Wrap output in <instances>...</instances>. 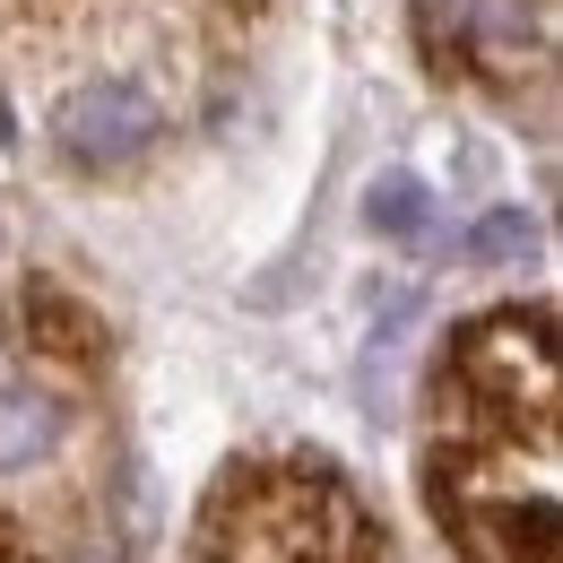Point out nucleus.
I'll use <instances>...</instances> for the list:
<instances>
[{"label": "nucleus", "mask_w": 563, "mask_h": 563, "mask_svg": "<svg viewBox=\"0 0 563 563\" xmlns=\"http://www.w3.org/2000/svg\"><path fill=\"white\" fill-rule=\"evenodd\" d=\"M53 140L70 165L87 174H104V165H131L147 140H156V104H147L140 87H122V78H104V87H78L70 104L53 113Z\"/></svg>", "instance_id": "nucleus-3"}, {"label": "nucleus", "mask_w": 563, "mask_h": 563, "mask_svg": "<svg viewBox=\"0 0 563 563\" xmlns=\"http://www.w3.org/2000/svg\"><path fill=\"white\" fill-rule=\"evenodd\" d=\"M538 243V217H520V209H494L477 234H468V261H520Z\"/></svg>", "instance_id": "nucleus-7"}, {"label": "nucleus", "mask_w": 563, "mask_h": 563, "mask_svg": "<svg viewBox=\"0 0 563 563\" xmlns=\"http://www.w3.org/2000/svg\"><path fill=\"white\" fill-rule=\"evenodd\" d=\"M373 529L330 477H252L217 503L209 563H364Z\"/></svg>", "instance_id": "nucleus-2"}, {"label": "nucleus", "mask_w": 563, "mask_h": 563, "mask_svg": "<svg viewBox=\"0 0 563 563\" xmlns=\"http://www.w3.org/2000/svg\"><path fill=\"white\" fill-rule=\"evenodd\" d=\"M0 563H18V555H9V538H0Z\"/></svg>", "instance_id": "nucleus-8"}, {"label": "nucleus", "mask_w": 563, "mask_h": 563, "mask_svg": "<svg viewBox=\"0 0 563 563\" xmlns=\"http://www.w3.org/2000/svg\"><path fill=\"white\" fill-rule=\"evenodd\" d=\"M451 18H460L477 44H494V53H520V44H529V26H538V18H529V0H451Z\"/></svg>", "instance_id": "nucleus-6"}, {"label": "nucleus", "mask_w": 563, "mask_h": 563, "mask_svg": "<svg viewBox=\"0 0 563 563\" xmlns=\"http://www.w3.org/2000/svg\"><path fill=\"white\" fill-rule=\"evenodd\" d=\"M364 217H373L382 243H424V234H433V191H424L417 174H382V183L364 191Z\"/></svg>", "instance_id": "nucleus-5"}, {"label": "nucleus", "mask_w": 563, "mask_h": 563, "mask_svg": "<svg viewBox=\"0 0 563 563\" xmlns=\"http://www.w3.org/2000/svg\"><path fill=\"white\" fill-rule=\"evenodd\" d=\"M62 442V408L44 390H0V468H26Z\"/></svg>", "instance_id": "nucleus-4"}, {"label": "nucleus", "mask_w": 563, "mask_h": 563, "mask_svg": "<svg viewBox=\"0 0 563 563\" xmlns=\"http://www.w3.org/2000/svg\"><path fill=\"white\" fill-rule=\"evenodd\" d=\"M555 424V339L547 312L477 321L442 373L433 511L468 563H555V486H520V433Z\"/></svg>", "instance_id": "nucleus-1"}]
</instances>
